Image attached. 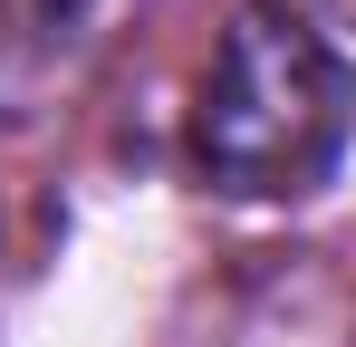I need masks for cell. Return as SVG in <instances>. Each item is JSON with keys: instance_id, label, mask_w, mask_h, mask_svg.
I'll use <instances>...</instances> for the list:
<instances>
[{"instance_id": "6da1fadb", "label": "cell", "mask_w": 356, "mask_h": 347, "mask_svg": "<svg viewBox=\"0 0 356 347\" xmlns=\"http://www.w3.org/2000/svg\"><path fill=\"white\" fill-rule=\"evenodd\" d=\"M356 125L347 58L289 0H241L193 97V174L232 203H289L327 183Z\"/></svg>"}, {"instance_id": "7a4b0ae2", "label": "cell", "mask_w": 356, "mask_h": 347, "mask_svg": "<svg viewBox=\"0 0 356 347\" xmlns=\"http://www.w3.org/2000/svg\"><path fill=\"white\" fill-rule=\"evenodd\" d=\"M135 0H0V116H49L67 107L97 58L125 39Z\"/></svg>"}, {"instance_id": "3957f363", "label": "cell", "mask_w": 356, "mask_h": 347, "mask_svg": "<svg viewBox=\"0 0 356 347\" xmlns=\"http://www.w3.org/2000/svg\"><path fill=\"white\" fill-rule=\"evenodd\" d=\"M327 10H347V20H356V0H327Z\"/></svg>"}]
</instances>
